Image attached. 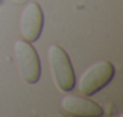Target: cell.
Returning <instances> with one entry per match:
<instances>
[{"label": "cell", "instance_id": "6da1fadb", "mask_svg": "<svg viewBox=\"0 0 123 117\" xmlns=\"http://www.w3.org/2000/svg\"><path fill=\"white\" fill-rule=\"evenodd\" d=\"M48 62L55 85L63 92H69L75 87L76 77L67 52L58 45L48 48Z\"/></svg>", "mask_w": 123, "mask_h": 117}, {"label": "cell", "instance_id": "7a4b0ae2", "mask_svg": "<svg viewBox=\"0 0 123 117\" xmlns=\"http://www.w3.org/2000/svg\"><path fill=\"white\" fill-rule=\"evenodd\" d=\"M113 76L115 68L110 62H97L82 73L79 80V89L85 95H93L107 86Z\"/></svg>", "mask_w": 123, "mask_h": 117}, {"label": "cell", "instance_id": "3957f363", "mask_svg": "<svg viewBox=\"0 0 123 117\" xmlns=\"http://www.w3.org/2000/svg\"><path fill=\"white\" fill-rule=\"evenodd\" d=\"M15 55L23 80L29 85L36 83L40 80L41 64L35 48L27 40H17L15 42Z\"/></svg>", "mask_w": 123, "mask_h": 117}, {"label": "cell", "instance_id": "277c9868", "mask_svg": "<svg viewBox=\"0 0 123 117\" xmlns=\"http://www.w3.org/2000/svg\"><path fill=\"white\" fill-rule=\"evenodd\" d=\"M43 28V12L37 3H29L25 5L19 18V30L22 36L29 41H36Z\"/></svg>", "mask_w": 123, "mask_h": 117}, {"label": "cell", "instance_id": "5b68a950", "mask_svg": "<svg viewBox=\"0 0 123 117\" xmlns=\"http://www.w3.org/2000/svg\"><path fill=\"white\" fill-rule=\"evenodd\" d=\"M62 107L70 115L79 117H100L104 115L100 105L79 95L64 97L62 99Z\"/></svg>", "mask_w": 123, "mask_h": 117}, {"label": "cell", "instance_id": "8992f818", "mask_svg": "<svg viewBox=\"0 0 123 117\" xmlns=\"http://www.w3.org/2000/svg\"><path fill=\"white\" fill-rule=\"evenodd\" d=\"M15 3H24V1H27V0H13Z\"/></svg>", "mask_w": 123, "mask_h": 117}, {"label": "cell", "instance_id": "52a82bcc", "mask_svg": "<svg viewBox=\"0 0 123 117\" xmlns=\"http://www.w3.org/2000/svg\"><path fill=\"white\" fill-rule=\"evenodd\" d=\"M1 3H3V0H0V4H1Z\"/></svg>", "mask_w": 123, "mask_h": 117}]
</instances>
